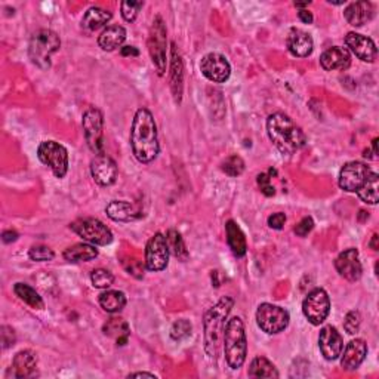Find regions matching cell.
<instances>
[{"label": "cell", "mask_w": 379, "mask_h": 379, "mask_svg": "<svg viewBox=\"0 0 379 379\" xmlns=\"http://www.w3.org/2000/svg\"><path fill=\"white\" fill-rule=\"evenodd\" d=\"M132 153L139 163H152L161 153L157 125L153 113L148 108L136 110L131 126Z\"/></svg>", "instance_id": "cell-1"}, {"label": "cell", "mask_w": 379, "mask_h": 379, "mask_svg": "<svg viewBox=\"0 0 379 379\" xmlns=\"http://www.w3.org/2000/svg\"><path fill=\"white\" fill-rule=\"evenodd\" d=\"M234 307V299L232 296H223L205 313L203 317V336H205V351L209 358L216 360L224 338V331Z\"/></svg>", "instance_id": "cell-2"}, {"label": "cell", "mask_w": 379, "mask_h": 379, "mask_svg": "<svg viewBox=\"0 0 379 379\" xmlns=\"http://www.w3.org/2000/svg\"><path fill=\"white\" fill-rule=\"evenodd\" d=\"M267 134L278 152L286 156L295 154L307 143V136L303 129L285 113L268 116Z\"/></svg>", "instance_id": "cell-3"}, {"label": "cell", "mask_w": 379, "mask_h": 379, "mask_svg": "<svg viewBox=\"0 0 379 379\" xmlns=\"http://www.w3.org/2000/svg\"><path fill=\"white\" fill-rule=\"evenodd\" d=\"M223 348L225 362L233 371L240 369L247 356V339L245 332V323L240 317H232L227 322L224 338H223Z\"/></svg>", "instance_id": "cell-4"}, {"label": "cell", "mask_w": 379, "mask_h": 379, "mask_svg": "<svg viewBox=\"0 0 379 379\" xmlns=\"http://www.w3.org/2000/svg\"><path fill=\"white\" fill-rule=\"evenodd\" d=\"M61 48V39L52 30L42 28L36 32L28 43V57L41 70L51 67V58Z\"/></svg>", "instance_id": "cell-5"}, {"label": "cell", "mask_w": 379, "mask_h": 379, "mask_svg": "<svg viewBox=\"0 0 379 379\" xmlns=\"http://www.w3.org/2000/svg\"><path fill=\"white\" fill-rule=\"evenodd\" d=\"M147 48L158 76H165L167 64V32L163 18L157 15L150 27Z\"/></svg>", "instance_id": "cell-6"}, {"label": "cell", "mask_w": 379, "mask_h": 379, "mask_svg": "<svg viewBox=\"0 0 379 379\" xmlns=\"http://www.w3.org/2000/svg\"><path fill=\"white\" fill-rule=\"evenodd\" d=\"M70 230L82 237L86 243L95 246H107L113 242V233L96 218H81L70 224Z\"/></svg>", "instance_id": "cell-7"}, {"label": "cell", "mask_w": 379, "mask_h": 379, "mask_svg": "<svg viewBox=\"0 0 379 379\" xmlns=\"http://www.w3.org/2000/svg\"><path fill=\"white\" fill-rule=\"evenodd\" d=\"M82 127L89 150L96 156L104 153V116L101 110L89 107L82 117Z\"/></svg>", "instance_id": "cell-8"}, {"label": "cell", "mask_w": 379, "mask_h": 379, "mask_svg": "<svg viewBox=\"0 0 379 379\" xmlns=\"http://www.w3.org/2000/svg\"><path fill=\"white\" fill-rule=\"evenodd\" d=\"M291 322V316L285 308L264 303L256 310V323L263 332L277 335L283 332Z\"/></svg>", "instance_id": "cell-9"}, {"label": "cell", "mask_w": 379, "mask_h": 379, "mask_svg": "<svg viewBox=\"0 0 379 379\" xmlns=\"http://www.w3.org/2000/svg\"><path fill=\"white\" fill-rule=\"evenodd\" d=\"M37 157L45 166L51 169L57 178H64L68 172V152L57 141H43L37 147Z\"/></svg>", "instance_id": "cell-10"}, {"label": "cell", "mask_w": 379, "mask_h": 379, "mask_svg": "<svg viewBox=\"0 0 379 379\" xmlns=\"http://www.w3.org/2000/svg\"><path fill=\"white\" fill-rule=\"evenodd\" d=\"M303 313L313 326L325 323L329 313H331V299L327 292L322 287H316L308 294L303 303Z\"/></svg>", "instance_id": "cell-11"}, {"label": "cell", "mask_w": 379, "mask_h": 379, "mask_svg": "<svg viewBox=\"0 0 379 379\" xmlns=\"http://www.w3.org/2000/svg\"><path fill=\"white\" fill-rule=\"evenodd\" d=\"M169 255L171 251H169L166 236L156 233L148 238L145 245V268L153 273L163 272L169 264Z\"/></svg>", "instance_id": "cell-12"}, {"label": "cell", "mask_w": 379, "mask_h": 379, "mask_svg": "<svg viewBox=\"0 0 379 379\" xmlns=\"http://www.w3.org/2000/svg\"><path fill=\"white\" fill-rule=\"evenodd\" d=\"M371 172L372 169L362 162H348L339 172L338 185L347 193H357Z\"/></svg>", "instance_id": "cell-13"}, {"label": "cell", "mask_w": 379, "mask_h": 379, "mask_svg": "<svg viewBox=\"0 0 379 379\" xmlns=\"http://www.w3.org/2000/svg\"><path fill=\"white\" fill-rule=\"evenodd\" d=\"M202 74L214 83H225L232 76V65L228 59L218 52H209L202 58Z\"/></svg>", "instance_id": "cell-14"}, {"label": "cell", "mask_w": 379, "mask_h": 379, "mask_svg": "<svg viewBox=\"0 0 379 379\" xmlns=\"http://www.w3.org/2000/svg\"><path fill=\"white\" fill-rule=\"evenodd\" d=\"M335 268L338 274L344 277L348 282L360 280V277L363 274V267L357 249L350 247L339 254L335 259Z\"/></svg>", "instance_id": "cell-15"}, {"label": "cell", "mask_w": 379, "mask_h": 379, "mask_svg": "<svg viewBox=\"0 0 379 379\" xmlns=\"http://www.w3.org/2000/svg\"><path fill=\"white\" fill-rule=\"evenodd\" d=\"M91 174L94 181L103 187L113 185L119 176V167L112 157L105 153L96 154L91 162Z\"/></svg>", "instance_id": "cell-16"}, {"label": "cell", "mask_w": 379, "mask_h": 379, "mask_svg": "<svg viewBox=\"0 0 379 379\" xmlns=\"http://www.w3.org/2000/svg\"><path fill=\"white\" fill-rule=\"evenodd\" d=\"M318 348L327 362H334L344 350V339L338 329L334 326L322 327L320 335H318Z\"/></svg>", "instance_id": "cell-17"}, {"label": "cell", "mask_w": 379, "mask_h": 379, "mask_svg": "<svg viewBox=\"0 0 379 379\" xmlns=\"http://www.w3.org/2000/svg\"><path fill=\"white\" fill-rule=\"evenodd\" d=\"M345 45L348 51H351L363 63H375L378 49L371 37L350 32L345 36Z\"/></svg>", "instance_id": "cell-18"}, {"label": "cell", "mask_w": 379, "mask_h": 379, "mask_svg": "<svg viewBox=\"0 0 379 379\" xmlns=\"http://www.w3.org/2000/svg\"><path fill=\"white\" fill-rule=\"evenodd\" d=\"M169 86H171L174 101L181 104L184 92V63L176 43L171 45V72H169Z\"/></svg>", "instance_id": "cell-19"}, {"label": "cell", "mask_w": 379, "mask_h": 379, "mask_svg": "<svg viewBox=\"0 0 379 379\" xmlns=\"http://www.w3.org/2000/svg\"><path fill=\"white\" fill-rule=\"evenodd\" d=\"M105 214L114 223H134L144 216L141 209L126 201H112L105 206Z\"/></svg>", "instance_id": "cell-20"}, {"label": "cell", "mask_w": 379, "mask_h": 379, "mask_svg": "<svg viewBox=\"0 0 379 379\" xmlns=\"http://www.w3.org/2000/svg\"><path fill=\"white\" fill-rule=\"evenodd\" d=\"M320 65L326 72H345L351 65V54L347 48L332 46L322 54Z\"/></svg>", "instance_id": "cell-21"}, {"label": "cell", "mask_w": 379, "mask_h": 379, "mask_svg": "<svg viewBox=\"0 0 379 379\" xmlns=\"http://www.w3.org/2000/svg\"><path fill=\"white\" fill-rule=\"evenodd\" d=\"M286 46L294 57L307 58L313 54L314 42L313 37L301 28H291L286 39Z\"/></svg>", "instance_id": "cell-22"}, {"label": "cell", "mask_w": 379, "mask_h": 379, "mask_svg": "<svg viewBox=\"0 0 379 379\" xmlns=\"http://www.w3.org/2000/svg\"><path fill=\"white\" fill-rule=\"evenodd\" d=\"M367 356V344L365 339L356 338L347 344L344 354H341V366L345 371H356L360 367Z\"/></svg>", "instance_id": "cell-23"}, {"label": "cell", "mask_w": 379, "mask_h": 379, "mask_svg": "<svg viewBox=\"0 0 379 379\" xmlns=\"http://www.w3.org/2000/svg\"><path fill=\"white\" fill-rule=\"evenodd\" d=\"M375 15V8L367 0H360V2H353L345 8L344 17L347 23L353 27H363L369 21H372Z\"/></svg>", "instance_id": "cell-24"}, {"label": "cell", "mask_w": 379, "mask_h": 379, "mask_svg": "<svg viewBox=\"0 0 379 379\" xmlns=\"http://www.w3.org/2000/svg\"><path fill=\"white\" fill-rule=\"evenodd\" d=\"M37 375V356L32 350H23L17 353L12 360V376L27 379L36 378Z\"/></svg>", "instance_id": "cell-25"}, {"label": "cell", "mask_w": 379, "mask_h": 379, "mask_svg": "<svg viewBox=\"0 0 379 379\" xmlns=\"http://www.w3.org/2000/svg\"><path fill=\"white\" fill-rule=\"evenodd\" d=\"M112 18H113V14L107 11V9L96 8V6L89 8L82 18L81 27L85 33L91 34L96 32V30L107 25L110 21H112Z\"/></svg>", "instance_id": "cell-26"}, {"label": "cell", "mask_w": 379, "mask_h": 379, "mask_svg": "<svg viewBox=\"0 0 379 379\" xmlns=\"http://www.w3.org/2000/svg\"><path fill=\"white\" fill-rule=\"evenodd\" d=\"M126 41V30L122 25H108L98 36V45L105 52H113Z\"/></svg>", "instance_id": "cell-27"}, {"label": "cell", "mask_w": 379, "mask_h": 379, "mask_svg": "<svg viewBox=\"0 0 379 379\" xmlns=\"http://www.w3.org/2000/svg\"><path fill=\"white\" fill-rule=\"evenodd\" d=\"M225 233H227V243L230 246L233 255L236 258H243L247 252V243L242 228L238 227L236 221L230 219V221H227L225 224Z\"/></svg>", "instance_id": "cell-28"}, {"label": "cell", "mask_w": 379, "mask_h": 379, "mask_svg": "<svg viewBox=\"0 0 379 379\" xmlns=\"http://www.w3.org/2000/svg\"><path fill=\"white\" fill-rule=\"evenodd\" d=\"M98 249L91 243H76L67 247L63 256L67 263H89L98 256Z\"/></svg>", "instance_id": "cell-29"}, {"label": "cell", "mask_w": 379, "mask_h": 379, "mask_svg": "<svg viewBox=\"0 0 379 379\" xmlns=\"http://www.w3.org/2000/svg\"><path fill=\"white\" fill-rule=\"evenodd\" d=\"M98 303L101 305L103 310L110 314H116L121 313L123 308L126 307V295L122 291H105L99 295Z\"/></svg>", "instance_id": "cell-30"}, {"label": "cell", "mask_w": 379, "mask_h": 379, "mask_svg": "<svg viewBox=\"0 0 379 379\" xmlns=\"http://www.w3.org/2000/svg\"><path fill=\"white\" fill-rule=\"evenodd\" d=\"M14 294L18 296V299H21L24 304H27L30 308H33V310H43L45 308L43 298L39 295L34 287L28 286L27 283H15Z\"/></svg>", "instance_id": "cell-31"}, {"label": "cell", "mask_w": 379, "mask_h": 379, "mask_svg": "<svg viewBox=\"0 0 379 379\" xmlns=\"http://www.w3.org/2000/svg\"><path fill=\"white\" fill-rule=\"evenodd\" d=\"M103 331L107 336H112L117 341V345H125L127 342L129 338V326L127 323L123 320V318L119 317H112L110 320L104 325Z\"/></svg>", "instance_id": "cell-32"}, {"label": "cell", "mask_w": 379, "mask_h": 379, "mask_svg": "<svg viewBox=\"0 0 379 379\" xmlns=\"http://www.w3.org/2000/svg\"><path fill=\"white\" fill-rule=\"evenodd\" d=\"M249 376L252 378H278L280 373H278L277 367L268 360V358L259 356L255 357L251 367H249Z\"/></svg>", "instance_id": "cell-33"}, {"label": "cell", "mask_w": 379, "mask_h": 379, "mask_svg": "<svg viewBox=\"0 0 379 379\" xmlns=\"http://www.w3.org/2000/svg\"><path fill=\"white\" fill-rule=\"evenodd\" d=\"M379 176L376 172H371L367 176L366 183L362 185V188L357 192V196L360 197V201L367 205H376L379 201Z\"/></svg>", "instance_id": "cell-34"}, {"label": "cell", "mask_w": 379, "mask_h": 379, "mask_svg": "<svg viewBox=\"0 0 379 379\" xmlns=\"http://www.w3.org/2000/svg\"><path fill=\"white\" fill-rule=\"evenodd\" d=\"M166 242H167L169 251H171V254L175 258H178L179 261L185 263L188 259V256H190V254H188V249L185 246V242H184L181 233L174 230V228H171V230L166 233Z\"/></svg>", "instance_id": "cell-35"}, {"label": "cell", "mask_w": 379, "mask_h": 379, "mask_svg": "<svg viewBox=\"0 0 379 379\" xmlns=\"http://www.w3.org/2000/svg\"><path fill=\"white\" fill-rule=\"evenodd\" d=\"M221 169L228 176H238L245 172V161L240 156L233 154L230 157H227L221 163Z\"/></svg>", "instance_id": "cell-36"}, {"label": "cell", "mask_w": 379, "mask_h": 379, "mask_svg": "<svg viewBox=\"0 0 379 379\" xmlns=\"http://www.w3.org/2000/svg\"><path fill=\"white\" fill-rule=\"evenodd\" d=\"M91 282L96 289H108L114 283V276L112 272L105 270V268H96L91 273Z\"/></svg>", "instance_id": "cell-37"}, {"label": "cell", "mask_w": 379, "mask_h": 379, "mask_svg": "<svg viewBox=\"0 0 379 379\" xmlns=\"http://www.w3.org/2000/svg\"><path fill=\"white\" fill-rule=\"evenodd\" d=\"M28 258L36 263H48V261H52V259L55 258V254L49 246L34 245L30 247Z\"/></svg>", "instance_id": "cell-38"}, {"label": "cell", "mask_w": 379, "mask_h": 379, "mask_svg": "<svg viewBox=\"0 0 379 379\" xmlns=\"http://www.w3.org/2000/svg\"><path fill=\"white\" fill-rule=\"evenodd\" d=\"M192 323H190L187 318H179V320H176L171 327V338L174 341H183V339L192 335Z\"/></svg>", "instance_id": "cell-39"}, {"label": "cell", "mask_w": 379, "mask_h": 379, "mask_svg": "<svg viewBox=\"0 0 379 379\" xmlns=\"http://www.w3.org/2000/svg\"><path fill=\"white\" fill-rule=\"evenodd\" d=\"M144 6V2H134V0H126V2H122L121 9H122V17L126 23H134L139 11H141Z\"/></svg>", "instance_id": "cell-40"}, {"label": "cell", "mask_w": 379, "mask_h": 379, "mask_svg": "<svg viewBox=\"0 0 379 379\" xmlns=\"http://www.w3.org/2000/svg\"><path fill=\"white\" fill-rule=\"evenodd\" d=\"M360 326H362V316H360V313L356 311V310L348 311L347 316H345V320H344L345 332L348 335H356L358 331H360Z\"/></svg>", "instance_id": "cell-41"}, {"label": "cell", "mask_w": 379, "mask_h": 379, "mask_svg": "<svg viewBox=\"0 0 379 379\" xmlns=\"http://www.w3.org/2000/svg\"><path fill=\"white\" fill-rule=\"evenodd\" d=\"M256 184L259 187V190H261V193L267 197H272L276 194V190L272 184V178L268 174H259L256 176Z\"/></svg>", "instance_id": "cell-42"}, {"label": "cell", "mask_w": 379, "mask_h": 379, "mask_svg": "<svg viewBox=\"0 0 379 379\" xmlns=\"http://www.w3.org/2000/svg\"><path fill=\"white\" fill-rule=\"evenodd\" d=\"M313 228H314V219L311 216H305L295 225L294 233L299 237H305L313 232Z\"/></svg>", "instance_id": "cell-43"}, {"label": "cell", "mask_w": 379, "mask_h": 379, "mask_svg": "<svg viewBox=\"0 0 379 379\" xmlns=\"http://www.w3.org/2000/svg\"><path fill=\"white\" fill-rule=\"evenodd\" d=\"M0 339H2V348L3 350H8V348H11L15 345L17 342V336L12 327L9 326H2L0 327Z\"/></svg>", "instance_id": "cell-44"}, {"label": "cell", "mask_w": 379, "mask_h": 379, "mask_svg": "<svg viewBox=\"0 0 379 379\" xmlns=\"http://www.w3.org/2000/svg\"><path fill=\"white\" fill-rule=\"evenodd\" d=\"M286 221H287V218L283 212H276V214L268 216L267 224H268V227L273 228V230H282Z\"/></svg>", "instance_id": "cell-45"}, {"label": "cell", "mask_w": 379, "mask_h": 379, "mask_svg": "<svg viewBox=\"0 0 379 379\" xmlns=\"http://www.w3.org/2000/svg\"><path fill=\"white\" fill-rule=\"evenodd\" d=\"M376 154H378V138H375L372 141V145L371 148H366L365 150V157L369 158V161H373V158H376Z\"/></svg>", "instance_id": "cell-46"}, {"label": "cell", "mask_w": 379, "mask_h": 379, "mask_svg": "<svg viewBox=\"0 0 379 379\" xmlns=\"http://www.w3.org/2000/svg\"><path fill=\"white\" fill-rule=\"evenodd\" d=\"M18 237L19 236L15 230H6L2 234V240H3V243H14L18 240Z\"/></svg>", "instance_id": "cell-47"}, {"label": "cell", "mask_w": 379, "mask_h": 379, "mask_svg": "<svg viewBox=\"0 0 379 379\" xmlns=\"http://www.w3.org/2000/svg\"><path fill=\"white\" fill-rule=\"evenodd\" d=\"M298 17H299V19H301V21L304 24H311L314 21L313 14L310 11H307V9H301V11L298 12Z\"/></svg>", "instance_id": "cell-48"}, {"label": "cell", "mask_w": 379, "mask_h": 379, "mask_svg": "<svg viewBox=\"0 0 379 379\" xmlns=\"http://www.w3.org/2000/svg\"><path fill=\"white\" fill-rule=\"evenodd\" d=\"M121 52L123 57H138L139 55V51L135 46H123Z\"/></svg>", "instance_id": "cell-49"}, {"label": "cell", "mask_w": 379, "mask_h": 379, "mask_svg": "<svg viewBox=\"0 0 379 379\" xmlns=\"http://www.w3.org/2000/svg\"><path fill=\"white\" fill-rule=\"evenodd\" d=\"M143 376H147V378H157L154 373H148V372H135V373H129L127 378H143Z\"/></svg>", "instance_id": "cell-50"}, {"label": "cell", "mask_w": 379, "mask_h": 379, "mask_svg": "<svg viewBox=\"0 0 379 379\" xmlns=\"http://www.w3.org/2000/svg\"><path fill=\"white\" fill-rule=\"evenodd\" d=\"M378 234H373V237H372V240H371V243H369V246H371L372 249H373V251H378Z\"/></svg>", "instance_id": "cell-51"}]
</instances>
